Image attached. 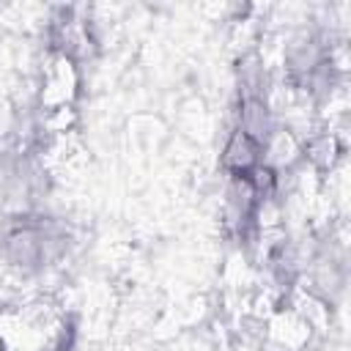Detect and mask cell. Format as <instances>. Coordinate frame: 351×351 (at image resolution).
<instances>
[{
  "label": "cell",
  "mask_w": 351,
  "mask_h": 351,
  "mask_svg": "<svg viewBox=\"0 0 351 351\" xmlns=\"http://www.w3.org/2000/svg\"><path fill=\"white\" fill-rule=\"evenodd\" d=\"M66 250V228L47 217H19L3 233V255L22 271L52 263Z\"/></svg>",
  "instance_id": "1"
},
{
  "label": "cell",
  "mask_w": 351,
  "mask_h": 351,
  "mask_svg": "<svg viewBox=\"0 0 351 351\" xmlns=\"http://www.w3.org/2000/svg\"><path fill=\"white\" fill-rule=\"evenodd\" d=\"M47 351H69V346H66V343H58L55 348H47Z\"/></svg>",
  "instance_id": "2"
}]
</instances>
